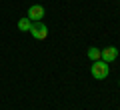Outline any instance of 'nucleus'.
<instances>
[{
    "mask_svg": "<svg viewBox=\"0 0 120 110\" xmlns=\"http://www.w3.org/2000/svg\"><path fill=\"white\" fill-rule=\"evenodd\" d=\"M90 72H92V76H94L96 80H104V78L110 74V66H108V62H104V60H94L92 66H90Z\"/></svg>",
    "mask_w": 120,
    "mask_h": 110,
    "instance_id": "f257e3e1",
    "label": "nucleus"
},
{
    "mask_svg": "<svg viewBox=\"0 0 120 110\" xmlns=\"http://www.w3.org/2000/svg\"><path fill=\"white\" fill-rule=\"evenodd\" d=\"M30 34H32V38H34V40H46V36H48V26L44 24L42 20H40V22H32Z\"/></svg>",
    "mask_w": 120,
    "mask_h": 110,
    "instance_id": "f03ea898",
    "label": "nucleus"
},
{
    "mask_svg": "<svg viewBox=\"0 0 120 110\" xmlns=\"http://www.w3.org/2000/svg\"><path fill=\"white\" fill-rule=\"evenodd\" d=\"M118 58V48L116 46H106V48H100V60H104V62H114V60Z\"/></svg>",
    "mask_w": 120,
    "mask_h": 110,
    "instance_id": "7ed1b4c3",
    "label": "nucleus"
},
{
    "mask_svg": "<svg viewBox=\"0 0 120 110\" xmlns=\"http://www.w3.org/2000/svg\"><path fill=\"white\" fill-rule=\"evenodd\" d=\"M26 16H28L32 22H40V20L44 18V8H42L40 4H32V6L28 8V14H26Z\"/></svg>",
    "mask_w": 120,
    "mask_h": 110,
    "instance_id": "20e7f679",
    "label": "nucleus"
},
{
    "mask_svg": "<svg viewBox=\"0 0 120 110\" xmlns=\"http://www.w3.org/2000/svg\"><path fill=\"white\" fill-rule=\"evenodd\" d=\"M30 28H32V20H30L28 16H24V18L18 20V30H20V32H30Z\"/></svg>",
    "mask_w": 120,
    "mask_h": 110,
    "instance_id": "39448f33",
    "label": "nucleus"
},
{
    "mask_svg": "<svg viewBox=\"0 0 120 110\" xmlns=\"http://www.w3.org/2000/svg\"><path fill=\"white\" fill-rule=\"evenodd\" d=\"M88 58L94 62V60H100V48H88Z\"/></svg>",
    "mask_w": 120,
    "mask_h": 110,
    "instance_id": "423d86ee",
    "label": "nucleus"
},
{
    "mask_svg": "<svg viewBox=\"0 0 120 110\" xmlns=\"http://www.w3.org/2000/svg\"><path fill=\"white\" fill-rule=\"evenodd\" d=\"M118 86H120V80H118Z\"/></svg>",
    "mask_w": 120,
    "mask_h": 110,
    "instance_id": "0eeeda50",
    "label": "nucleus"
}]
</instances>
